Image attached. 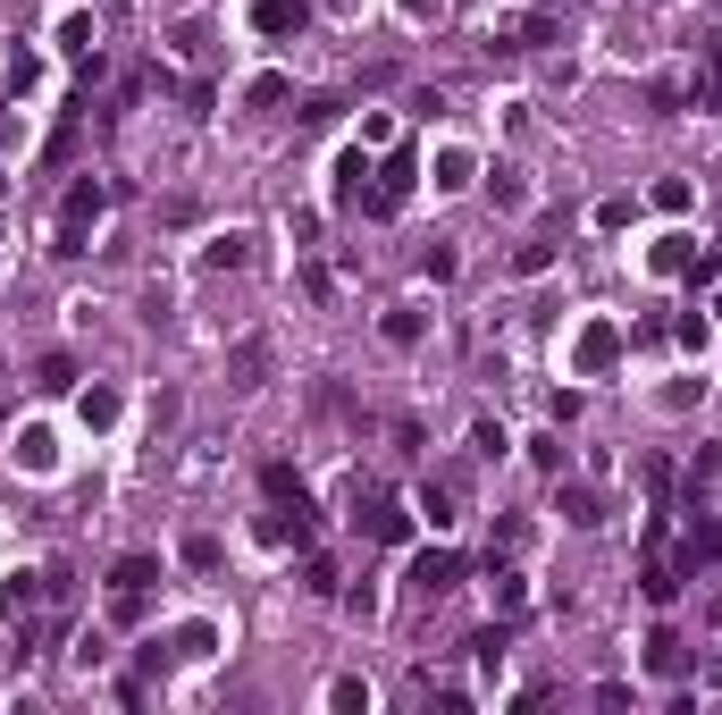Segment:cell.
<instances>
[{
    "instance_id": "6da1fadb",
    "label": "cell",
    "mask_w": 722,
    "mask_h": 715,
    "mask_svg": "<svg viewBox=\"0 0 722 715\" xmlns=\"http://www.w3.org/2000/svg\"><path fill=\"white\" fill-rule=\"evenodd\" d=\"M101 211H110V195H101L93 177H85V186H67V202H60V253H85V228H93Z\"/></svg>"
},
{
    "instance_id": "7a4b0ae2",
    "label": "cell",
    "mask_w": 722,
    "mask_h": 715,
    "mask_svg": "<svg viewBox=\"0 0 722 715\" xmlns=\"http://www.w3.org/2000/svg\"><path fill=\"white\" fill-rule=\"evenodd\" d=\"M244 17H252V34H269V42H286V34H303V0H252Z\"/></svg>"
},
{
    "instance_id": "3957f363",
    "label": "cell",
    "mask_w": 722,
    "mask_h": 715,
    "mask_svg": "<svg viewBox=\"0 0 722 715\" xmlns=\"http://www.w3.org/2000/svg\"><path fill=\"white\" fill-rule=\"evenodd\" d=\"M9 463H17V472H51V463H60V455H51V429H42V422H17Z\"/></svg>"
},
{
    "instance_id": "277c9868",
    "label": "cell",
    "mask_w": 722,
    "mask_h": 715,
    "mask_svg": "<svg viewBox=\"0 0 722 715\" xmlns=\"http://www.w3.org/2000/svg\"><path fill=\"white\" fill-rule=\"evenodd\" d=\"M571 354H580V371H588V379H597L605 362L622 354V337H613V321H588V328H580V346H571Z\"/></svg>"
},
{
    "instance_id": "5b68a950",
    "label": "cell",
    "mask_w": 722,
    "mask_h": 715,
    "mask_svg": "<svg viewBox=\"0 0 722 715\" xmlns=\"http://www.w3.org/2000/svg\"><path fill=\"white\" fill-rule=\"evenodd\" d=\"M411 195V161H387V177H378V195H370V219H395Z\"/></svg>"
},
{
    "instance_id": "8992f818",
    "label": "cell",
    "mask_w": 722,
    "mask_h": 715,
    "mask_svg": "<svg viewBox=\"0 0 722 715\" xmlns=\"http://www.w3.org/2000/svg\"><path fill=\"white\" fill-rule=\"evenodd\" d=\"M454 581H463V564H454L445 548H429L420 564H411V589H429V598H438V589H454Z\"/></svg>"
},
{
    "instance_id": "52a82bcc",
    "label": "cell",
    "mask_w": 722,
    "mask_h": 715,
    "mask_svg": "<svg viewBox=\"0 0 722 715\" xmlns=\"http://www.w3.org/2000/svg\"><path fill=\"white\" fill-rule=\"evenodd\" d=\"M362 522H370V539H404V530H411L404 497H370V514H362Z\"/></svg>"
},
{
    "instance_id": "ba28073f",
    "label": "cell",
    "mask_w": 722,
    "mask_h": 715,
    "mask_svg": "<svg viewBox=\"0 0 722 715\" xmlns=\"http://www.w3.org/2000/svg\"><path fill=\"white\" fill-rule=\"evenodd\" d=\"M110 581H118V598H143V589L160 581V564H152V555H126V564L110 573Z\"/></svg>"
},
{
    "instance_id": "9c48e42d",
    "label": "cell",
    "mask_w": 722,
    "mask_h": 715,
    "mask_svg": "<svg viewBox=\"0 0 722 715\" xmlns=\"http://www.w3.org/2000/svg\"><path fill=\"white\" fill-rule=\"evenodd\" d=\"M244 244H252L244 228H227V236H211V244H202V261H211V269H236V261H244Z\"/></svg>"
},
{
    "instance_id": "30bf717a",
    "label": "cell",
    "mask_w": 722,
    "mask_h": 715,
    "mask_svg": "<svg viewBox=\"0 0 722 715\" xmlns=\"http://www.w3.org/2000/svg\"><path fill=\"white\" fill-rule=\"evenodd\" d=\"M85 422H93V429H110V422H118V396H110V388H93V396H85Z\"/></svg>"
},
{
    "instance_id": "8fae6325",
    "label": "cell",
    "mask_w": 722,
    "mask_h": 715,
    "mask_svg": "<svg viewBox=\"0 0 722 715\" xmlns=\"http://www.w3.org/2000/svg\"><path fill=\"white\" fill-rule=\"evenodd\" d=\"M337 195H345V202L362 195V152H337Z\"/></svg>"
},
{
    "instance_id": "7c38bea8",
    "label": "cell",
    "mask_w": 722,
    "mask_h": 715,
    "mask_svg": "<svg viewBox=\"0 0 722 715\" xmlns=\"http://www.w3.org/2000/svg\"><path fill=\"white\" fill-rule=\"evenodd\" d=\"M647 269H656V278H672V269H681V236H663L656 253H647Z\"/></svg>"
},
{
    "instance_id": "4fadbf2b",
    "label": "cell",
    "mask_w": 722,
    "mask_h": 715,
    "mask_svg": "<svg viewBox=\"0 0 722 715\" xmlns=\"http://www.w3.org/2000/svg\"><path fill=\"white\" fill-rule=\"evenodd\" d=\"M303 589H319V598H328V589H337V564H328V555H312V564H303Z\"/></svg>"
},
{
    "instance_id": "5bb4252c",
    "label": "cell",
    "mask_w": 722,
    "mask_h": 715,
    "mask_svg": "<svg viewBox=\"0 0 722 715\" xmlns=\"http://www.w3.org/2000/svg\"><path fill=\"white\" fill-rule=\"evenodd\" d=\"M261 488H269V497H303V480H294L286 463H269V472H261Z\"/></svg>"
},
{
    "instance_id": "9a60e30c",
    "label": "cell",
    "mask_w": 722,
    "mask_h": 715,
    "mask_svg": "<svg viewBox=\"0 0 722 715\" xmlns=\"http://www.w3.org/2000/svg\"><path fill=\"white\" fill-rule=\"evenodd\" d=\"M706 101L722 110V42H714V60H706Z\"/></svg>"
},
{
    "instance_id": "2e32d148",
    "label": "cell",
    "mask_w": 722,
    "mask_h": 715,
    "mask_svg": "<svg viewBox=\"0 0 722 715\" xmlns=\"http://www.w3.org/2000/svg\"><path fill=\"white\" fill-rule=\"evenodd\" d=\"M404 9H411V17H429V9H438V0H404Z\"/></svg>"
}]
</instances>
